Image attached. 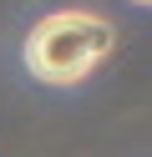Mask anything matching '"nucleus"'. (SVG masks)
Wrapping results in <instances>:
<instances>
[{
  "instance_id": "f257e3e1",
  "label": "nucleus",
  "mask_w": 152,
  "mask_h": 157,
  "mask_svg": "<svg viewBox=\"0 0 152 157\" xmlns=\"http://www.w3.org/2000/svg\"><path fill=\"white\" fill-rule=\"evenodd\" d=\"M117 51V25L96 10H56L30 25L25 36V71L46 86H71L91 76Z\"/></svg>"
},
{
  "instance_id": "f03ea898",
  "label": "nucleus",
  "mask_w": 152,
  "mask_h": 157,
  "mask_svg": "<svg viewBox=\"0 0 152 157\" xmlns=\"http://www.w3.org/2000/svg\"><path fill=\"white\" fill-rule=\"evenodd\" d=\"M132 5H147V0H132Z\"/></svg>"
}]
</instances>
